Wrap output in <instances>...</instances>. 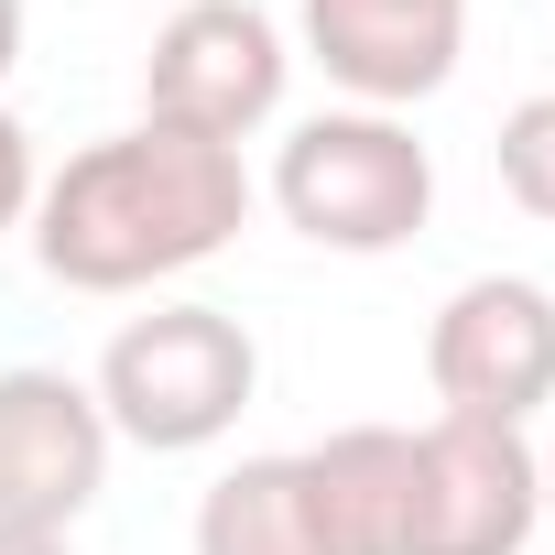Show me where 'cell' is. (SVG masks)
Wrapping results in <instances>:
<instances>
[{
  "label": "cell",
  "mask_w": 555,
  "mask_h": 555,
  "mask_svg": "<svg viewBox=\"0 0 555 555\" xmlns=\"http://www.w3.org/2000/svg\"><path fill=\"white\" fill-rule=\"evenodd\" d=\"M295 55L349 109H425L468 55V0H295Z\"/></svg>",
  "instance_id": "7"
},
{
  "label": "cell",
  "mask_w": 555,
  "mask_h": 555,
  "mask_svg": "<svg viewBox=\"0 0 555 555\" xmlns=\"http://www.w3.org/2000/svg\"><path fill=\"white\" fill-rule=\"evenodd\" d=\"M23 23H34L23 0H0V88H12V66H23Z\"/></svg>",
  "instance_id": "15"
},
{
  "label": "cell",
  "mask_w": 555,
  "mask_h": 555,
  "mask_svg": "<svg viewBox=\"0 0 555 555\" xmlns=\"http://www.w3.org/2000/svg\"><path fill=\"white\" fill-rule=\"evenodd\" d=\"M88 392H99V414H109L120 447H142V457H207L261 403V338L229 306H207V295H142V317L109 327Z\"/></svg>",
  "instance_id": "3"
},
{
  "label": "cell",
  "mask_w": 555,
  "mask_h": 555,
  "mask_svg": "<svg viewBox=\"0 0 555 555\" xmlns=\"http://www.w3.org/2000/svg\"><path fill=\"white\" fill-rule=\"evenodd\" d=\"M306 457V490H317V522L338 555H403L414 533V425H327Z\"/></svg>",
  "instance_id": "9"
},
{
  "label": "cell",
  "mask_w": 555,
  "mask_h": 555,
  "mask_svg": "<svg viewBox=\"0 0 555 555\" xmlns=\"http://www.w3.org/2000/svg\"><path fill=\"white\" fill-rule=\"evenodd\" d=\"M284 88H295V34L261 0H175L142 44V120L196 131V142L272 131Z\"/></svg>",
  "instance_id": "4"
},
{
  "label": "cell",
  "mask_w": 555,
  "mask_h": 555,
  "mask_svg": "<svg viewBox=\"0 0 555 555\" xmlns=\"http://www.w3.org/2000/svg\"><path fill=\"white\" fill-rule=\"evenodd\" d=\"M425 382L436 414H490V425L555 414V295L533 272H468L425 317Z\"/></svg>",
  "instance_id": "5"
},
{
  "label": "cell",
  "mask_w": 555,
  "mask_h": 555,
  "mask_svg": "<svg viewBox=\"0 0 555 555\" xmlns=\"http://www.w3.org/2000/svg\"><path fill=\"white\" fill-rule=\"evenodd\" d=\"M261 207L284 218L306 250L327 261H392L436 229V142L403 120V109H306L272 142V175H261Z\"/></svg>",
  "instance_id": "2"
},
{
  "label": "cell",
  "mask_w": 555,
  "mask_h": 555,
  "mask_svg": "<svg viewBox=\"0 0 555 555\" xmlns=\"http://www.w3.org/2000/svg\"><path fill=\"white\" fill-rule=\"evenodd\" d=\"M109 457H120V436L77 371H44V360L0 371V522L77 533L88 501L109 490Z\"/></svg>",
  "instance_id": "8"
},
{
  "label": "cell",
  "mask_w": 555,
  "mask_h": 555,
  "mask_svg": "<svg viewBox=\"0 0 555 555\" xmlns=\"http://www.w3.org/2000/svg\"><path fill=\"white\" fill-rule=\"evenodd\" d=\"M533 501H544V533H555V414H544V436H533Z\"/></svg>",
  "instance_id": "14"
},
{
  "label": "cell",
  "mask_w": 555,
  "mask_h": 555,
  "mask_svg": "<svg viewBox=\"0 0 555 555\" xmlns=\"http://www.w3.org/2000/svg\"><path fill=\"white\" fill-rule=\"evenodd\" d=\"M0 555H77V533H44V522H0Z\"/></svg>",
  "instance_id": "13"
},
{
  "label": "cell",
  "mask_w": 555,
  "mask_h": 555,
  "mask_svg": "<svg viewBox=\"0 0 555 555\" xmlns=\"http://www.w3.org/2000/svg\"><path fill=\"white\" fill-rule=\"evenodd\" d=\"M533 533H544L533 425H490V414L414 425V533H403V555H522Z\"/></svg>",
  "instance_id": "6"
},
{
  "label": "cell",
  "mask_w": 555,
  "mask_h": 555,
  "mask_svg": "<svg viewBox=\"0 0 555 555\" xmlns=\"http://www.w3.org/2000/svg\"><path fill=\"white\" fill-rule=\"evenodd\" d=\"M34 196H44V142H34V120L12 99H0V240L34 229Z\"/></svg>",
  "instance_id": "12"
},
{
  "label": "cell",
  "mask_w": 555,
  "mask_h": 555,
  "mask_svg": "<svg viewBox=\"0 0 555 555\" xmlns=\"http://www.w3.org/2000/svg\"><path fill=\"white\" fill-rule=\"evenodd\" d=\"M250 218H261V175L240 164V142L120 120L66 164H44L23 240L55 295H164L185 272L229 261Z\"/></svg>",
  "instance_id": "1"
},
{
  "label": "cell",
  "mask_w": 555,
  "mask_h": 555,
  "mask_svg": "<svg viewBox=\"0 0 555 555\" xmlns=\"http://www.w3.org/2000/svg\"><path fill=\"white\" fill-rule=\"evenodd\" d=\"M185 555H338L327 522H317L306 457H295V447L229 457V468L196 490V512H185Z\"/></svg>",
  "instance_id": "10"
},
{
  "label": "cell",
  "mask_w": 555,
  "mask_h": 555,
  "mask_svg": "<svg viewBox=\"0 0 555 555\" xmlns=\"http://www.w3.org/2000/svg\"><path fill=\"white\" fill-rule=\"evenodd\" d=\"M490 175H501V196H512L522 218L555 229V88H533V99L501 109V131H490Z\"/></svg>",
  "instance_id": "11"
}]
</instances>
